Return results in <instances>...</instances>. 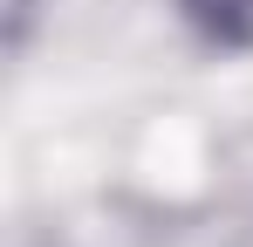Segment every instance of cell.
<instances>
[{
	"label": "cell",
	"mask_w": 253,
	"mask_h": 247,
	"mask_svg": "<svg viewBox=\"0 0 253 247\" xmlns=\"http://www.w3.org/2000/svg\"><path fill=\"white\" fill-rule=\"evenodd\" d=\"M185 14H192L212 41H233V48L253 41V0H185Z\"/></svg>",
	"instance_id": "cell-1"
}]
</instances>
